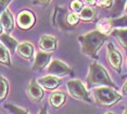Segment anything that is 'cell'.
I'll return each mask as SVG.
<instances>
[{"instance_id":"cell-1","label":"cell","mask_w":127,"mask_h":114,"mask_svg":"<svg viewBox=\"0 0 127 114\" xmlns=\"http://www.w3.org/2000/svg\"><path fill=\"white\" fill-rule=\"evenodd\" d=\"M108 39V35L100 33L99 31H92L78 37V40L82 46L83 53L91 58H96L99 49L102 47L104 41Z\"/></svg>"},{"instance_id":"cell-2","label":"cell","mask_w":127,"mask_h":114,"mask_svg":"<svg viewBox=\"0 0 127 114\" xmlns=\"http://www.w3.org/2000/svg\"><path fill=\"white\" fill-rule=\"evenodd\" d=\"M87 86L89 88H94L97 86L114 87V83L110 78L106 70L98 62H94L90 64V68H89V73L87 76Z\"/></svg>"},{"instance_id":"cell-3","label":"cell","mask_w":127,"mask_h":114,"mask_svg":"<svg viewBox=\"0 0 127 114\" xmlns=\"http://www.w3.org/2000/svg\"><path fill=\"white\" fill-rule=\"evenodd\" d=\"M94 97L98 104L101 106H113L122 99V96L112 87L102 86L94 89Z\"/></svg>"},{"instance_id":"cell-4","label":"cell","mask_w":127,"mask_h":114,"mask_svg":"<svg viewBox=\"0 0 127 114\" xmlns=\"http://www.w3.org/2000/svg\"><path fill=\"white\" fill-rule=\"evenodd\" d=\"M67 89H68L70 95L73 98L91 103L90 96H89L86 87L84 86V84L79 79H73V80L68 81L67 83Z\"/></svg>"},{"instance_id":"cell-5","label":"cell","mask_w":127,"mask_h":114,"mask_svg":"<svg viewBox=\"0 0 127 114\" xmlns=\"http://www.w3.org/2000/svg\"><path fill=\"white\" fill-rule=\"evenodd\" d=\"M51 21H52L53 26H59L61 30H70L72 26L68 24L67 22V15H66V11L65 9H63L61 7H57L53 10L52 15H51Z\"/></svg>"},{"instance_id":"cell-6","label":"cell","mask_w":127,"mask_h":114,"mask_svg":"<svg viewBox=\"0 0 127 114\" xmlns=\"http://www.w3.org/2000/svg\"><path fill=\"white\" fill-rule=\"evenodd\" d=\"M48 73L50 75L57 76V77H62V76L68 75L72 73L71 68L66 63L61 60H53L51 61L48 66Z\"/></svg>"},{"instance_id":"cell-7","label":"cell","mask_w":127,"mask_h":114,"mask_svg":"<svg viewBox=\"0 0 127 114\" xmlns=\"http://www.w3.org/2000/svg\"><path fill=\"white\" fill-rule=\"evenodd\" d=\"M108 60L115 71H117V72L121 71L122 54L117 51V49L114 47L113 43H109L108 45Z\"/></svg>"},{"instance_id":"cell-8","label":"cell","mask_w":127,"mask_h":114,"mask_svg":"<svg viewBox=\"0 0 127 114\" xmlns=\"http://www.w3.org/2000/svg\"><path fill=\"white\" fill-rule=\"evenodd\" d=\"M16 23H18V26L21 30H30L32 26L35 24V16L31 11L24 10L21 13H19Z\"/></svg>"},{"instance_id":"cell-9","label":"cell","mask_w":127,"mask_h":114,"mask_svg":"<svg viewBox=\"0 0 127 114\" xmlns=\"http://www.w3.org/2000/svg\"><path fill=\"white\" fill-rule=\"evenodd\" d=\"M58 39L52 35H42L39 39V48L45 52H52L57 48Z\"/></svg>"},{"instance_id":"cell-10","label":"cell","mask_w":127,"mask_h":114,"mask_svg":"<svg viewBox=\"0 0 127 114\" xmlns=\"http://www.w3.org/2000/svg\"><path fill=\"white\" fill-rule=\"evenodd\" d=\"M27 93L33 101H40L44 98V90L41 89L40 85L38 84V81H36L35 79H32L30 81L27 86Z\"/></svg>"},{"instance_id":"cell-11","label":"cell","mask_w":127,"mask_h":114,"mask_svg":"<svg viewBox=\"0 0 127 114\" xmlns=\"http://www.w3.org/2000/svg\"><path fill=\"white\" fill-rule=\"evenodd\" d=\"M51 59V54L49 52H45V51H39L36 54L35 61H34V65H33V70L35 71H41L47 64L50 62Z\"/></svg>"},{"instance_id":"cell-12","label":"cell","mask_w":127,"mask_h":114,"mask_svg":"<svg viewBox=\"0 0 127 114\" xmlns=\"http://www.w3.org/2000/svg\"><path fill=\"white\" fill-rule=\"evenodd\" d=\"M37 81H38L39 85L45 87L46 89H54L61 84V79L53 75H48V76H45V77H41Z\"/></svg>"},{"instance_id":"cell-13","label":"cell","mask_w":127,"mask_h":114,"mask_svg":"<svg viewBox=\"0 0 127 114\" xmlns=\"http://www.w3.org/2000/svg\"><path fill=\"white\" fill-rule=\"evenodd\" d=\"M1 26L7 33L11 32L14 27L13 16H12V14L10 13V11L8 10V9L3 10L2 13H1Z\"/></svg>"},{"instance_id":"cell-14","label":"cell","mask_w":127,"mask_h":114,"mask_svg":"<svg viewBox=\"0 0 127 114\" xmlns=\"http://www.w3.org/2000/svg\"><path fill=\"white\" fill-rule=\"evenodd\" d=\"M16 51L20 54V57H22L23 59L31 60L34 54V46L30 42H22L19 45Z\"/></svg>"},{"instance_id":"cell-15","label":"cell","mask_w":127,"mask_h":114,"mask_svg":"<svg viewBox=\"0 0 127 114\" xmlns=\"http://www.w3.org/2000/svg\"><path fill=\"white\" fill-rule=\"evenodd\" d=\"M113 21L112 19H109V17H104V19L100 20L97 24V31H99L100 33L108 35L112 33V28H113Z\"/></svg>"},{"instance_id":"cell-16","label":"cell","mask_w":127,"mask_h":114,"mask_svg":"<svg viewBox=\"0 0 127 114\" xmlns=\"http://www.w3.org/2000/svg\"><path fill=\"white\" fill-rule=\"evenodd\" d=\"M127 51V28H115L111 33Z\"/></svg>"},{"instance_id":"cell-17","label":"cell","mask_w":127,"mask_h":114,"mask_svg":"<svg viewBox=\"0 0 127 114\" xmlns=\"http://www.w3.org/2000/svg\"><path fill=\"white\" fill-rule=\"evenodd\" d=\"M1 43L7 47V49H9L11 52H14L15 49H18V47H19L18 41L5 33L1 34Z\"/></svg>"},{"instance_id":"cell-18","label":"cell","mask_w":127,"mask_h":114,"mask_svg":"<svg viewBox=\"0 0 127 114\" xmlns=\"http://www.w3.org/2000/svg\"><path fill=\"white\" fill-rule=\"evenodd\" d=\"M50 103L52 104L54 108H60L64 103L65 101V93L62 91H56L51 95L50 99H49Z\"/></svg>"},{"instance_id":"cell-19","label":"cell","mask_w":127,"mask_h":114,"mask_svg":"<svg viewBox=\"0 0 127 114\" xmlns=\"http://www.w3.org/2000/svg\"><path fill=\"white\" fill-rule=\"evenodd\" d=\"M97 15V10L92 7H85L80 11L79 17L83 21H91Z\"/></svg>"},{"instance_id":"cell-20","label":"cell","mask_w":127,"mask_h":114,"mask_svg":"<svg viewBox=\"0 0 127 114\" xmlns=\"http://www.w3.org/2000/svg\"><path fill=\"white\" fill-rule=\"evenodd\" d=\"M127 3V0H113V4L111 9V14L113 16H118L123 12Z\"/></svg>"},{"instance_id":"cell-21","label":"cell","mask_w":127,"mask_h":114,"mask_svg":"<svg viewBox=\"0 0 127 114\" xmlns=\"http://www.w3.org/2000/svg\"><path fill=\"white\" fill-rule=\"evenodd\" d=\"M0 60H1V63L4 64V65L10 66L11 62H10V54L7 50V47L1 43V47H0Z\"/></svg>"},{"instance_id":"cell-22","label":"cell","mask_w":127,"mask_h":114,"mask_svg":"<svg viewBox=\"0 0 127 114\" xmlns=\"http://www.w3.org/2000/svg\"><path fill=\"white\" fill-rule=\"evenodd\" d=\"M113 26L117 28H127V14L118 19H112Z\"/></svg>"},{"instance_id":"cell-23","label":"cell","mask_w":127,"mask_h":114,"mask_svg":"<svg viewBox=\"0 0 127 114\" xmlns=\"http://www.w3.org/2000/svg\"><path fill=\"white\" fill-rule=\"evenodd\" d=\"M5 108H7L8 110H10V112L12 114H30L24 109H22V108H20V107H16V106H13V104H7Z\"/></svg>"},{"instance_id":"cell-24","label":"cell","mask_w":127,"mask_h":114,"mask_svg":"<svg viewBox=\"0 0 127 114\" xmlns=\"http://www.w3.org/2000/svg\"><path fill=\"white\" fill-rule=\"evenodd\" d=\"M8 80L4 77H1V100H4L5 96L8 95Z\"/></svg>"},{"instance_id":"cell-25","label":"cell","mask_w":127,"mask_h":114,"mask_svg":"<svg viewBox=\"0 0 127 114\" xmlns=\"http://www.w3.org/2000/svg\"><path fill=\"white\" fill-rule=\"evenodd\" d=\"M79 15L77 13H71V14H68L67 15V22H68V24H70L71 26H74V25H76L77 23H78L79 21Z\"/></svg>"},{"instance_id":"cell-26","label":"cell","mask_w":127,"mask_h":114,"mask_svg":"<svg viewBox=\"0 0 127 114\" xmlns=\"http://www.w3.org/2000/svg\"><path fill=\"white\" fill-rule=\"evenodd\" d=\"M71 8L72 10L74 11V12H80V11L83 10V3L79 1V0H73V1L71 2Z\"/></svg>"},{"instance_id":"cell-27","label":"cell","mask_w":127,"mask_h":114,"mask_svg":"<svg viewBox=\"0 0 127 114\" xmlns=\"http://www.w3.org/2000/svg\"><path fill=\"white\" fill-rule=\"evenodd\" d=\"M97 1L101 7H104V8L112 7V4H113V0H97Z\"/></svg>"},{"instance_id":"cell-28","label":"cell","mask_w":127,"mask_h":114,"mask_svg":"<svg viewBox=\"0 0 127 114\" xmlns=\"http://www.w3.org/2000/svg\"><path fill=\"white\" fill-rule=\"evenodd\" d=\"M51 0H35V3H38L40 5H47Z\"/></svg>"},{"instance_id":"cell-29","label":"cell","mask_w":127,"mask_h":114,"mask_svg":"<svg viewBox=\"0 0 127 114\" xmlns=\"http://www.w3.org/2000/svg\"><path fill=\"white\" fill-rule=\"evenodd\" d=\"M12 1V0H1V8L5 10V8H7V5L9 4V2Z\"/></svg>"},{"instance_id":"cell-30","label":"cell","mask_w":127,"mask_h":114,"mask_svg":"<svg viewBox=\"0 0 127 114\" xmlns=\"http://www.w3.org/2000/svg\"><path fill=\"white\" fill-rule=\"evenodd\" d=\"M84 1H85V3L88 4V5H95L96 4V0H84Z\"/></svg>"},{"instance_id":"cell-31","label":"cell","mask_w":127,"mask_h":114,"mask_svg":"<svg viewBox=\"0 0 127 114\" xmlns=\"http://www.w3.org/2000/svg\"><path fill=\"white\" fill-rule=\"evenodd\" d=\"M122 93L123 95H126L127 96V80L125 81V84H124L123 88H122Z\"/></svg>"},{"instance_id":"cell-32","label":"cell","mask_w":127,"mask_h":114,"mask_svg":"<svg viewBox=\"0 0 127 114\" xmlns=\"http://www.w3.org/2000/svg\"><path fill=\"white\" fill-rule=\"evenodd\" d=\"M38 114H47V109H46V107H45V108H42V109L39 111V113H38Z\"/></svg>"},{"instance_id":"cell-33","label":"cell","mask_w":127,"mask_h":114,"mask_svg":"<svg viewBox=\"0 0 127 114\" xmlns=\"http://www.w3.org/2000/svg\"><path fill=\"white\" fill-rule=\"evenodd\" d=\"M125 12L127 13V3H126V7H125Z\"/></svg>"},{"instance_id":"cell-34","label":"cell","mask_w":127,"mask_h":114,"mask_svg":"<svg viewBox=\"0 0 127 114\" xmlns=\"http://www.w3.org/2000/svg\"><path fill=\"white\" fill-rule=\"evenodd\" d=\"M124 114H127V107H126V110H125V112H124Z\"/></svg>"},{"instance_id":"cell-35","label":"cell","mask_w":127,"mask_h":114,"mask_svg":"<svg viewBox=\"0 0 127 114\" xmlns=\"http://www.w3.org/2000/svg\"><path fill=\"white\" fill-rule=\"evenodd\" d=\"M106 114H114V113H111V112H109V113H106Z\"/></svg>"},{"instance_id":"cell-36","label":"cell","mask_w":127,"mask_h":114,"mask_svg":"<svg viewBox=\"0 0 127 114\" xmlns=\"http://www.w3.org/2000/svg\"><path fill=\"white\" fill-rule=\"evenodd\" d=\"M126 64H127V62H126Z\"/></svg>"}]
</instances>
